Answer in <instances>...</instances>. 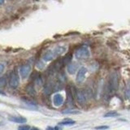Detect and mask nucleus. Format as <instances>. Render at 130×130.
Wrapping results in <instances>:
<instances>
[{
  "label": "nucleus",
  "mask_w": 130,
  "mask_h": 130,
  "mask_svg": "<svg viewBox=\"0 0 130 130\" xmlns=\"http://www.w3.org/2000/svg\"><path fill=\"white\" fill-rule=\"evenodd\" d=\"M118 82H119V77L116 73H113L110 75L109 79L107 81V86L105 87L107 94H111L112 92L115 91L118 88Z\"/></svg>",
  "instance_id": "f257e3e1"
},
{
  "label": "nucleus",
  "mask_w": 130,
  "mask_h": 130,
  "mask_svg": "<svg viewBox=\"0 0 130 130\" xmlns=\"http://www.w3.org/2000/svg\"><path fill=\"white\" fill-rule=\"evenodd\" d=\"M90 55V50L87 46H81L75 52V57L77 59H88Z\"/></svg>",
  "instance_id": "f03ea898"
},
{
  "label": "nucleus",
  "mask_w": 130,
  "mask_h": 130,
  "mask_svg": "<svg viewBox=\"0 0 130 130\" xmlns=\"http://www.w3.org/2000/svg\"><path fill=\"white\" fill-rule=\"evenodd\" d=\"M89 97H90V93L87 90H77L76 93V98L80 104H84Z\"/></svg>",
  "instance_id": "7ed1b4c3"
},
{
  "label": "nucleus",
  "mask_w": 130,
  "mask_h": 130,
  "mask_svg": "<svg viewBox=\"0 0 130 130\" xmlns=\"http://www.w3.org/2000/svg\"><path fill=\"white\" fill-rule=\"evenodd\" d=\"M9 85L11 88L16 89L19 85V77L16 72H12L9 77Z\"/></svg>",
  "instance_id": "20e7f679"
},
{
  "label": "nucleus",
  "mask_w": 130,
  "mask_h": 130,
  "mask_svg": "<svg viewBox=\"0 0 130 130\" xmlns=\"http://www.w3.org/2000/svg\"><path fill=\"white\" fill-rule=\"evenodd\" d=\"M30 71H31V67H30L29 65L28 64L23 65V66H21L20 68V74L23 79H25L29 75Z\"/></svg>",
  "instance_id": "39448f33"
},
{
  "label": "nucleus",
  "mask_w": 130,
  "mask_h": 130,
  "mask_svg": "<svg viewBox=\"0 0 130 130\" xmlns=\"http://www.w3.org/2000/svg\"><path fill=\"white\" fill-rule=\"evenodd\" d=\"M86 73H87V70H86V68H85L82 67V68H80L79 71H78L77 74V78H76L77 83L80 84V83H82V82L84 81L85 75H86Z\"/></svg>",
  "instance_id": "423d86ee"
},
{
  "label": "nucleus",
  "mask_w": 130,
  "mask_h": 130,
  "mask_svg": "<svg viewBox=\"0 0 130 130\" xmlns=\"http://www.w3.org/2000/svg\"><path fill=\"white\" fill-rule=\"evenodd\" d=\"M53 103L56 107H59V106L62 105L63 103V98L62 95L59 94H54L53 97Z\"/></svg>",
  "instance_id": "0eeeda50"
},
{
  "label": "nucleus",
  "mask_w": 130,
  "mask_h": 130,
  "mask_svg": "<svg viewBox=\"0 0 130 130\" xmlns=\"http://www.w3.org/2000/svg\"><path fill=\"white\" fill-rule=\"evenodd\" d=\"M9 120L18 123V124H24L27 121V119L24 117H21V116H11V117H9Z\"/></svg>",
  "instance_id": "6e6552de"
},
{
  "label": "nucleus",
  "mask_w": 130,
  "mask_h": 130,
  "mask_svg": "<svg viewBox=\"0 0 130 130\" xmlns=\"http://www.w3.org/2000/svg\"><path fill=\"white\" fill-rule=\"evenodd\" d=\"M54 57H55V55H54V51L53 50H48L44 54L42 58L45 61H50V60H52Z\"/></svg>",
  "instance_id": "1a4fd4ad"
},
{
  "label": "nucleus",
  "mask_w": 130,
  "mask_h": 130,
  "mask_svg": "<svg viewBox=\"0 0 130 130\" xmlns=\"http://www.w3.org/2000/svg\"><path fill=\"white\" fill-rule=\"evenodd\" d=\"M78 68V64L77 63H70L68 65V68H67V70H68V73L69 74H73L76 73V71Z\"/></svg>",
  "instance_id": "9d476101"
},
{
  "label": "nucleus",
  "mask_w": 130,
  "mask_h": 130,
  "mask_svg": "<svg viewBox=\"0 0 130 130\" xmlns=\"http://www.w3.org/2000/svg\"><path fill=\"white\" fill-rule=\"evenodd\" d=\"M65 50H66V48H65L64 46H58L53 51H54V55L56 57L58 55H60V54H63V52H65Z\"/></svg>",
  "instance_id": "9b49d317"
},
{
  "label": "nucleus",
  "mask_w": 130,
  "mask_h": 130,
  "mask_svg": "<svg viewBox=\"0 0 130 130\" xmlns=\"http://www.w3.org/2000/svg\"><path fill=\"white\" fill-rule=\"evenodd\" d=\"M75 124V121L73 120V119H65L64 120L59 123V125H72V124Z\"/></svg>",
  "instance_id": "f8f14e48"
},
{
  "label": "nucleus",
  "mask_w": 130,
  "mask_h": 130,
  "mask_svg": "<svg viewBox=\"0 0 130 130\" xmlns=\"http://www.w3.org/2000/svg\"><path fill=\"white\" fill-rule=\"evenodd\" d=\"M67 99H68V103L70 105L73 104V95H72V93L69 89H68V90H67Z\"/></svg>",
  "instance_id": "ddd939ff"
},
{
  "label": "nucleus",
  "mask_w": 130,
  "mask_h": 130,
  "mask_svg": "<svg viewBox=\"0 0 130 130\" xmlns=\"http://www.w3.org/2000/svg\"><path fill=\"white\" fill-rule=\"evenodd\" d=\"M124 95H125V98L127 99H130V81L127 84V85H126Z\"/></svg>",
  "instance_id": "4468645a"
},
{
  "label": "nucleus",
  "mask_w": 130,
  "mask_h": 130,
  "mask_svg": "<svg viewBox=\"0 0 130 130\" xmlns=\"http://www.w3.org/2000/svg\"><path fill=\"white\" fill-rule=\"evenodd\" d=\"M63 114H78L79 111L77 110H72V109H67V110L63 111Z\"/></svg>",
  "instance_id": "2eb2a0df"
},
{
  "label": "nucleus",
  "mask_w": 130,
  "mask_h": 130,
  "mask_svg": "<svg viewBox=\"0 0 130 130\" xmlns=\"http://www.w3.org/2000/svg\"><path fill=\"white\" fill-rule=\"evenodd\" d=\"M103 116L104 117H115V116H118V113L115 111H110L106 113Z\"/></svg>",
  "instance_id": "dca6fc26"
},
{
  "label": "nucleus",
  "mask_w": 130,
  "mask_h": 130,
  "mask_svg": "<svg viewBox=\"0 0 130 130\" xmlns=\"http://www.w3.org/2000/svg\"><path fill=\"white\" fill-rule=\"evenodd\" d=\"M6 78L4 77H0V87H4L6 85Z\"/></svg>",
  "instance_id": "f3484780"
},
{
  "label": "nucleus",
  "mask_w": 130,
  "mask_h": 130,
  "mask_svg": "<svg viewBox=\"0 0 130 130\" xmlns=\"http://www.w3.org/2000/svg\"><path fill=\"white\" fill-rule=\"evenodd\" d=\"M29 125H20L18 127V130H29Z\"/></svg>",
  "instance_id": "a211bd4d"
},
{
  "label": "nucleus",
  "mask_w": 130,
  "mask_h": 130,
  "mask_svg": "<svg viewBox=\"0 0 130 130\" xmlns=\"http://www.w3.org/2000/svg\"><path fill=\"white\" fill-rule=\"evenodd\" d=\"M95 128H96L97 130H106V129L109 128V127H108V126L103 125V126H98V127H96Z\"/></svg>",
  "instance_id": "6ab92c4d"
},
{
  "label": "nucleus",
  "mask_w": 130,
  "mask_h": 130,
  "mask_svg": "<svg viewBox=\"0 0 130 130\" xmlns=\"http://www.w3.org/2000/svg\"><path fill=\"white\" fill-rule=\"evenodd\" d=\"M36 83L38 85H42V78H41L40 77H37V79H36Z\"/></svg>",
  "instance_id": "aec40b11"
},
{
  "label": "nucleus",
  "mask_w": 130,
  "mask_h": 130,
  "mask_svg": "<svg viewBox=\"0 0 130 130\" xmlns=\"http://www.w3.org/2000/svg\"><path fill=\"white\" fill-rule=\"evenodd\" d=\"M46 130H61V128H59V127H54V128L48 127L46 128Z\"/></svg>",
  "instance_id": "412c9836"
},
{
  "label": "nucleus",
  "mask_w": 130,
  "mask_h": 130,
  "mask_svg": "<svg viewBox=\"0 0 130 130\" xmlns=\"http://www.w3.org/2000/svg\"><path fill=\"white\" fill-rule=\"evenodd\" d=\"M4 65H3V63H0V75H1L3 73V72L4 71Z\"/></svg>",
  "instance_id": "4be33fe9"
},
{
  "label": "nucleus",
  "mask_w": 130,
  "mask_h": 130,
  "mask_svg": "<svg viewBox=\"0 0 130 130\" xmlns=\"http://www.w3.org/2000/svg\"><path fill=\"white\" fill-rule=\"evenodd\" d=\"M5 0H0V5H3V3H4Z\"/></svg>",
  "instance_id": "5701e85b"
},
{
  "label": "nucleus",
  "mask_w": 130,
  "mask_h": 130,
  "mask_svg": "<svg viewBox=\"0 0 130 130\" xmlns=\"http://www.w3.org/2000/svg\"><path fill=\"white\" fill-rule=\"evenodd\" d=\"M0 94H3V95H5V94H4V93H3V91H1V90H0Z\"/></svg>",
  "instance_id": "b1692460"
},
{
  "label": "nucleus",
  "mask_w": 130,
  "mask_h": 130,
  "mask_svg": "<svg viewBox=\"0 0 130 130\" xmlns=\"http://www.w3.org/2000/svg\"><path fill=\"white\" fill-rule=\"evenodd\" d=\"M31 130H39V129L37 128H31Z\"/></svg>",
  "instance_id": "393cba45"
}]
</instances>
